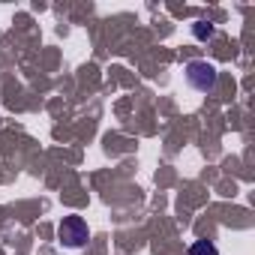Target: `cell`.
<instances>
[{"label":"cell","instance_id":"6da1fadb","mask_svg":"<svg viewBox=\"0 0 255 255\" xmlns=\"http://www.w3.org/2000/svg\"><path fill=\"white\" fill-rule=\"evenodd\" d=\"M183 75H186V84L192 90H198V93H213L216 90V81H219L216 66L207 63V60H189L186 69H183Z\"/></svg>","mask_w":255,"mask_h":255},{"label":"cell","instance_id":"7a4b0ae2","mask_svg":"<svg viewBox=\"0 0 255 255\" xmlns=\"http://www.w3.org/2000/svg\"><path fill=\"white\" fill-rule=\"evenodd\" d=\"M57 237H60L63 246L78 249V246H84L90 240V228H87V222L81 216H63L60 225H57Z\"/></svg>","mask_w":255,"mask_h":255},{"label":"cell","instance_id":"3957f363","mask_svg":"<svg viewBox=\"0 0 255 255\" xmlns=\"http://www.w3.org/2000/svg\"><path fill=\"white\" fill-rule=\"evenodd\" d=\"M189 255H219V249H216L213 240H195L189 246Z\"/></svg>","mask_w":255,"mask_h":255},{"label":"cell","instance_id":"277c9868","mask_svg":"<svg viewBox=\"0 0 255 255\" xmlns=\"http://www.w3.org/2000/svg\"><path fill=\"white\" fill-rule=\"evenodd\" d=\"M192 33H195L198 39H210V36H213V24H207V21H198V24L192 27Z\"/></svg>","mask_w":255,"mask_h":255}]
</instances>
